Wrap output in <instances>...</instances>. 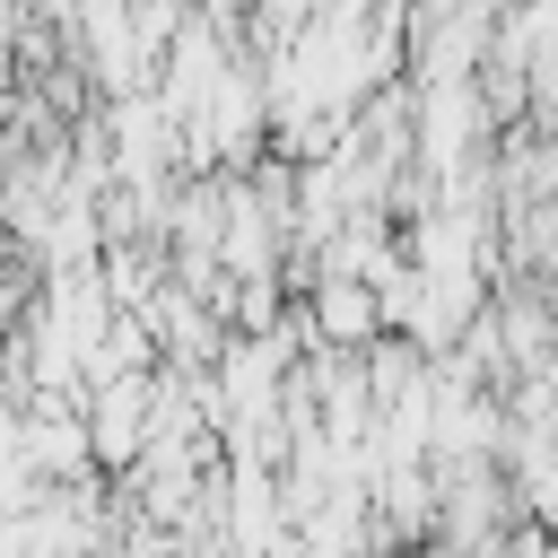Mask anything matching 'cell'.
<instances>
[{
  "label": "cell",
  "instance_id": "6da1fadb",
  "mask_svg": "<svg viewBox=\"0 0 558 558\" xmlns=\"http://www.w3.org/2000/svg\"><path fill=\"white\" fill-rule=\"evenodd\" d=\"M87 427H96V471H131L157 436V366L140 375H113V384H87Z\"/></svg>",
  "mask_w": 558,
  "mask_h": 558
},
{
  "label": "cell",
  "instance_id": "7a4b0ae2",
  "mask_svg": "<svg viewBox=\"0 0 558 558\" xmlns=\"http://www.w3.org/2000/svg\"><path fill=\"white\" fill-rule=\"evenodd\" d=\"M305 314H314V340H331V349H375L392 331L375 279H314L305 288Z\"/></svg>",
  "mask_w": 558,
  "mask_h": 558
}]
</instances>
